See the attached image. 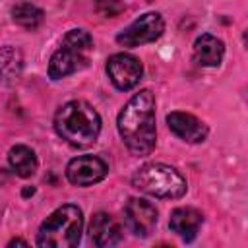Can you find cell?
Instances as JSON below:
<instances>
[{
  "label": "cell",
  "instance_id": "cell-8",
  "mask_svg": "<svg viewBox=\"0 0 248 248\" xmlns=\"http://www.w3.org/2000/svg\"><path fill=\"white\" fill-rule=\"evenodd\" d=\"M107 172H108L107 163L103 159H99V157H93V155L76 157L66 167V176L76 186L97 184V182H101L107 176Z\"/></svg>",
  "mask_w": 248,
  "mask_h": 248
},
{
  "label": "cell",
  "instance_id": "cell-6",
  "mask_svg": "<svg viewBox=\"0 0 248 248\" xmlns=\"http://www.w3.org/2000/svg\"><path fill=\"white\" fill-rule=\"evenodd\" d=\"M165 31V21L161 14L157 12H147L134 19L124 31L116 35V43L122 46H140L145 43H153L159 39Z\"/></svg>",
  "mask_w": 248,
  "mask_h": 248
},
{
  "label": "cell",
  "instance_id": "cell-2",
  "mask_svg": "<svg viewBox=\"0 0 248 248\" xmlns=\"http://www.w3.org/2000/svg\"><path fill=\"white\" fill-rule=\"evenodd\" d=\"M54 130L70 145L89 147L101 132V116L87 101H68L54 116Z\"/></svg>",
  "mask_w": 248,
  "mask_h": 248
},
{
  "label": "cell",
  "instance_id": "cell-9",
  "mask_svg": "<svg viewBox=\"0 0 248 248\" xmlns=\"http://www.w3.org/2000/svg\"><path fill=\"white\" fill-rule=\"evenodd\" d=\"M124 217L136 236H149L157 225V209L141 198H130L124 205Z\"/></svg>",
  "mask_w": 248,
  "mask_h": 248
},
{
  "label": "cell",
  "instance_id": "cell-13",
  "mask_svg": "<svg viewBox=\"0 0 248 248\" xmlns=\"http://www.w3.org/2000/svg\"><path fill=\"white\" fill-rule=\"evenodd\" d=\"M223 54H225L223 41H219L209 33L200 35L194 43V58L200 66H207V68L219 66L223 60Z\"/></svg>",
  "mask_w": 248,
  "mask_h": 248
},
{
  "label": "cell",
  "instance_id": "cell-14",
  "mask_svg": "<svg viewBox=\"0 0 248 248\" xmlns=\"http://www.w3.org/2000/svg\"><path fill=\"white\" fill-rule=\"evenodd\" d=\"M23 72V54L19 48L8 45L0 48V81L14 83Z\"/></svg>",
  "mask_w": 248,
  "mask_h": 248
},
{
  "label": "cell",
  "instance_id": "cell-4",
  "mask_svg": "<svg viewBox=\"0 0 248 248\" xmlns=\"http://www.w3.org/2000/svg\"><path fill=\"white\" fill-rule=\"evenodd\" d=\"M134 188L155 198L178 200L186 194V178L172 167L163 163H147L132 176Z\"/></svg>",
  "mask_w": 248,
  "mask_h": 248
},
{
  "label": "cell",
  "instance_id": "cell-16",
  "mask_svg": "<svg viewBox=\"0 0 248 248\" xmlns=\"http://www.w3.org/2000/svg\"><path fill=\"white\" fill-rule=\"evenodd\" d=\"M43 16H45L43 10L37 8V6L31 4V2H21V4L14 6V10H12L14 21H16L17 25L25 27V29H35V27H39V25L43 23Z\"/></svg>",
  "mask_w": 248,
  "mask_h": 248
},
{
  "label": "cell",
  "instance_id": "cell-18",
  "mask_svg": "<svg viewBox=\"0 0 248 248\" xmlns=\"http://www.w3.org/2000/svg\"><path fill=\"white\" fill-rule=\"evenodd\" d=\"M16 244H21V246H27V242H25V240H21V238H14V240H10V246H16Z\"/></svg>",
  "mask_w": 248,
  "mask_h": 248
},
{
  "label": "cell",
  "instance_id": "cell-7",
  "mask_svg": "<svg viewBox=\"0 0 248 248\" xmlns=\"http://www.w3.org/2000/svg\"><path fill=\"white\" fill-rule=\"evenodd\" d=\"M107 74H108V78L116 89L128 91L140 83L141 74H143V66L136 56L126 54V52H118L107 60Z\"/></svg>",
  "mask_w": 248,
  "mask_h": 248
},
{
  "label": "cell",
  "instance_id": "cell-1",
  "mask_svg": "<svg viewBox=\"0 0 248 248\" xmlns=\"http://www.w3.org/2000/svg\"><path fill=\"white\" fill-rule=\"evenodd\" d=\"M118 134L130 153L143 157L155 147V97L149 89L136 93L118 114Z\"/></svg>",
  "mask_w": 248,
  "mask_h": 248
},
{
  "label": "cell",
  "instance_id": "cell-17",
  "mask_svg": "<svg viewBox=\"0 0 248 248\" xmlns=\"http://www.w3.org/2000/svg\"><path fill=\"white\" fill-rule=\"evenodd\" d=\"M124 10L120 0H97V12L105 17H114Z\"/></svg>",
  "mask_w": 248,
  "mask_h": 248
},
{
  "label": "cell",
  "instance_id": "cell-10",
  "mask_svg": "<svg viewBox=\"0 0 248 248\" xmlns=\"http://www.w3.org/2000/svg\"><path fill=\"white\" fill-rule=\"evenodd\" d=\"M167 124L184 141L200 143V141H203L207 138V126L200 118H196L194 114L174 110V112L167 114Z\"/></svg>",
  "mask_w": 248,
  "mask_h": 248
},
{
  "label": "cell",
  "instance_id": "cell-3",
  "mask_svg": "<svg viewBox=\"0 0 248 248\" xmlns=\"http://www.w3.org/2000/svg\"><path fill=\"white\" fill-rule=\"evenodd\" d=\"M83 229V215L78 205L66 203L54 209L39 227L37 244L43 248H72L78 246Z\"/></svg>",
  "mask_w": 248,
  "mask_h": 248
},
{
  "label": "cell",
  "instance_id": "cell-5",
  "mask_svg": "<svg viewBox=\"0 0 248 248\" xmlns=\"http://www.w3.org/2000/svg\"><path fill=\"white\" fill-rule=\"evenodd\" d=\"M93 50V39L83 29H72L64 35L60 48L52 54L48 62V76L52 79H62L70 74L87 66L89 54Z\"/></svg>",
  "mask_w": 248,
  "mask_h": 248
},
{
  "label": "cell",
  "instance_id": "cell-15",
  "mask_svg": "<svg viewBox=\"0 0 248 248\" xmlns=\"http://www.w3.org/2000/svg\"><path fill=\"white\" fill-rule=\"evenodd\" d=\"M8 161H10V167L14 169V172L21 178L33 176L39 167L35 151L27 145H14L8 153Z\"/></svg>",
  "mask_w": 248,
  "mask_h": 248
},
{
  "label": "cell",
  "instance_id": "cell-12",
  "mask_svg": "<svg viewBox=\"0 0 248 248\" xmlns=\"http://www.w3.org/2000/svg\"><path fill=\"white\" fill-rule=\"evenodd\" d=\"M203 223V215L196 209V207H176L170 213V221L169 227L172 232H176L182 240L190 242L196 238L200 227Z\"/></svg>",
  "mask_w": 248,
  "mask_h": 248
},
{
  "label": "cell",
  "instance_id": "cell-11",
  "mask_svg": "<svg viewBox=\"0 0 248 248\" xmlns=\"http://www.w3.org/2000/svg\"><path fill=\"white\" fill-rule=\"evenodd\" d=\"M122 238L120 227L118 223L108 215V213H95L89 221V240L99 246V248H107V246H114L118 244Z\"/></svg>",
  "mask_w": 248,
  "mask_h": 248
},
{
  "label": "cell",
  "instance_id": "cell-19",
  "mask_svg": "<svg viewBox=\"0 0 248 248\" xmlns=\"http://www.w3.org/2000/svg\"><path fill=\"white\" fill-rule=\"evenodd\" d=\"M33 192H35L33 188H25V190H23V196H29V194H33Z\"/></svg>",
  "mask_w": 248,
  "mask_h": 248
}]
</instances>
